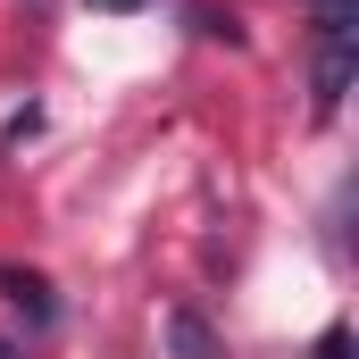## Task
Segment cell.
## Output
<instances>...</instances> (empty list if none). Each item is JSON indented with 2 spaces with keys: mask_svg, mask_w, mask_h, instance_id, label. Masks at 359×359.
I'll return each instance as SVG.
<instances>
[{
  "mask_svg": "<svg viewBox=\"0 0 359 359\" xmlns=\"http://www.w3.org/2000/svg\"><path fill=\"white\" fill-rule=\"evenodd\" d=\"M168 351H176V359H226V343L209 334L201 309H168Z\"/></svg>",
  "mask_w": 359,
  "mask_h": 359,
  "instance_id": "3957f363",
  "label": "cell"
},
{
  "mask_svg": "<svg viewBox=\"0 0 359 359\" xmlns=\"http://www.w3.org/2000/svg\"><path fill=\"white\" fill-rule=\"evenodd\" d=\"M0 292H8V309H17L25 326H50V318H59V301H50V284H42L34 268H0Z\"/></svg>",
  "mask_w": 359,
  "mask_h": 359,
  "instance_id": "7a4b0ae2",
  "label": "cell"
},
{
  "mask_svg": "<svg viewBox=\"0 0 359 359\" xmlns=\"http://www.w3.org/2000/svg\"><path fill=\"white\" fill-rule=\"evenodd\" d=\"M318 359H351V326H326L318 334Z\"/></svg>",
  "mask_w": 359,
  "mask_h": 359,
  "instance_id": "277c9868",
  "label": "cell"
},
{
  "mask_svg": "<svg viewBox=\"0 0 359 359\" xmlns=\"http://www.w3.org/2000/svg\"><path fill=\"white\" fill-rule=\"evenodd\" d=\"M34 8H50V0H34Z\"/></svg>",
  "mask_w": 359,
  "mask_h": 359,
  "instance_id": "8992f818",
  "label": "cell"
},
{
  "mask_svg": "<svg viewBox=\"0 0 359 359\" xmlns=\"http://www.w3.org/2000/svg\"><path fill=\"white\" fill-rule=\"evenodd\" d=\"M351 76H359V8L334 0V8H318V42H309V109L334 117Z\"/></svg>",
  "mask_w": 359,
  "mask_h": 359,
  "instance_id": "6da1fadb",
  "label": "cell"
},
{
  "mask_svg": "<svg viewBox=\"0 0 359 359\" xmlns=\"http://www.w3.org/2000/svg\"><path fill=\"white\" fill-rule=\"evenodd\" d=\"M318 8H334V0H318Z\"/></svg>",
  "mask_w": 359,
  "mask_h": 359,
  "instance_id": "5b68a950",
  "label": "cell"
}]
</instances>
